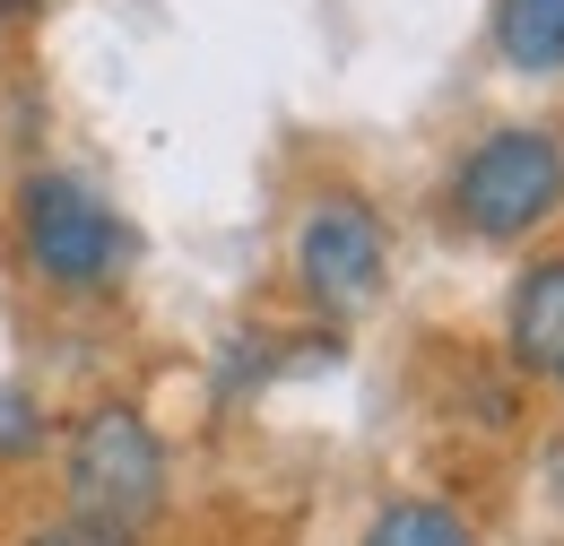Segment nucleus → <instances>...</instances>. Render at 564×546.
<instances>
[{
    "mask_svg": "<svg viewBox=\"0 0 564 546\" xmlns=\"http://www.w3.org/2000/svg\"><path fill=\"white\" fill-rule=\"evenodd\" d=\"M443 200L469 243H530L564 208V139L547 122H503L452 165Z\"/></svg>",
    "mask_w": 564,
    "mask_h": 546,
    "instance_id": "1",
    "label": "nucleus"
},
{
    "mask_svg": "<svg viewBox=\"0 0 564 546\" xmlns=\"http://www.w3.org/2000/svg\"><path fill=\"white\" fill-rule=\"evenodd\" d=\"M62 494L78 521H105L122 538H140L165 512V443L131 400H96L62 443Z\"/></svg>",
    "mask_w": 564,
    "mask_h": 546,
    "instance_id": "2",
    "label": "nucleus"
},
{
    "mask_svg": "<svg viewBox=\"0 0 564 546\" xmlns=\"http://www.w3.org/2000/svg\"><path fill=\"white\" fill-rule=\"evenodd\" d=\"M9 217H18V252L44 295H105L122 277V226L78 174H26Z\"/></svg>",
    "mask_w": 564,
    "mask_h": 546,
    "instance_id": "3",
    "label": "nucleus"
},
{
    "mask_svg": "<svg viewBox=\"0 0 564 546\" xmlns=\"http://www.w3.org/2000/svg\"><path fill=\"white\" fill-rule=\"evenodd\" d=\"M382 277H391V234H382V217L356 200V192H322V200L295 217V286L322 313L356 321L382 295Z\"/></svg>",
    "mask_w": 564,
    "mask_h": 546,
    "instance_id": "4",
    "label": "nucleus"
},
{
    "mask_svg": "<svg viewBox=\"0 0 564 546\" xmlns=\"http://www.w3.org/2000/svg\"><path fill=\"white\" fill-rule=\"evenodd\" d=\"M503 356H512V373H530V382H564V252H539L530 270L512 277Z\"/></svg>",
    "mask_w": 564,
    "mask_h": 546,
    "instance_id": "5",
    "label": "nucleus"
},
{
    "mask_svg": "<svg viewBox=\"0 0 564 546\" xmlns=\"http://www.w3.org/2000/svg\"><path fill=\"white\" fill-rule=\"evenodd\" d=\"M495 53L521 78H564V0H495Z\"/></svg>",
    "mask_w": 564,
    "mask_h": 546,
    "instance_id": "6",
    "label": "nucleus"
},
{
    "mask_svg": "<svg viewBox=\"0 0 564 546\" xmlns=\"http://www.w3.org/2000/svg\"><path fill=\"white\" fill-rule=\"evenodd\" d=\"M356 546H478V529H469L452 503L400 494V503H382V512L365 521V538H356Z\"/></svg>",
    "mask_w": 564,
    "mask_h": 546,
    "instance_id": "7",
    "label": "nucleus"
},
{
    "mask_svg": "<svg viewBox=\"0 0 564 546\" xmlns=\"http://www.w3.org/2000/svg\"><path fill=\"white\" fill-rule=\"evenodd\" d=\"M44 434H53V416H44V400H35L26 382H0V469H18V460H35V451H44Z\"/></svg>",
    "mask_w": 564,
    "mask_h": 546,
    "instance_id": "8",
    "label": "nucleus"
},
{
    "mask_svg": "<svg viewBox=\"0 0 564 546\" xmlns=\"http://www.w3.org/2000/svg\"><path fill=\"white\" fill-rule=\"evenodd\" d=\"M18 546H131V538H122V529H105V521H78V512H62V521L26 529Z\"/></svg>",
    "mask_w": 564,
    "mask_h": 546,
    "instance_id": "9",
    "label": "nucleus"
},
{
    "mask_svg": "<svg viewBox=\"0 0 564 546\" xmlns=\"http://www.w3.org/2000/svg\"><path fill=\"white\" fill-rule=\"evenodd\" d=\"M547 503H556V512H564V434H556V443H547Z\"/></svg>",
    "mask_w": 564,
    "mask_h": 546,
    "instance_id": "10",
    "label": "nucleus"
},
{
    "mask_svg": "<svg viewBox=\"0 0 564 546\" xmlns=\"http://www.w3.org/2000/svg\"><path fill=\"white\" fill-rule=\"evenodd\" d=\"M44 9H53V0H0V26H9V18H44Z\"/></svg>",
    "mask_w": 564,
    "mask_h": 546,
    "instance_id": "11",
    "label": "nucleus"
},
{
    "mask_svg": "<svg viewBox=\"0 0 564 546\" xmlns=\"http://www.w3.org/2000/svg\"><path fill=\"white\" fill-rule=\"evenodd\" d=\"M556 391H564V382H556Z\"/></svg>",
    "mask_w": 564,
    "mask_h": 546,
    "instance_id": "12",
    "label": "nucleus"
}]
</instances>
